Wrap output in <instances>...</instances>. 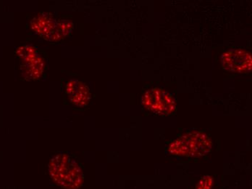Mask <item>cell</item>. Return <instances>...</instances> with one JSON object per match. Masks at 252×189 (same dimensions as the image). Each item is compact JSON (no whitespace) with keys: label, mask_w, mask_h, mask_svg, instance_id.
I'll return each instance as SVG.
<instances>
[{"label":"cell","mask_w":252,"mask_h":189,"mask_svg":"<svg viewBox=\"0 0 252 189\" xmlns=\"http://www.w3.org/2000/svg\"><path fill=\"white\" fill-rule=\"evenodd\" d=\"M212 187H213V178L210 176H205L199 181L196 189H212Z\"/></svg>","instance_id":"cell-9"},{"label":"cell","mask_w":252,"mask_h":189,"mask_svg":"<svg viewBox=\"0 0 252 189\" xmlns=\"http://www.w3.org/2000/svg\"><path fill=\"white\" fill-rule=\"evenodd\" d=\"M141 104L147 110L161 116L173 114L176 110L174 96L158 87L147 90L141 97Z\"/></svg>","instance_id":"cell-3"},{"label":"cell","mask_w":252,"mask_h":189,"mask_svg":"<svg viewBox=\"0 0 252 189\" xmlns=\"http://www.w3.org/2000/svg\"><path fill=\"white\" fill-rule=\"evenodd\" d=\"M222 69L236 74H249L252 69V57L250 52L242 49H230L220 57Z\"/></svg>","instance_id":"cell-4"},{"label":"cell","mask_w":252,"mask_h":189,"mask_svg":"<svg viewBox=\"0 0 252 189\" xmlns=\"http://www.w3.org/2000/svg\"><path fill=\"white\" fill-rule=\"evenodd\" d=\"M80 81L78 80H70L66 83L65 85V93H67L69 96L73 95L76 92L77 87L79 84Z\"/></svg>","instance_id":"cell-10"},{"label":"cell","mask_w":252,"mask_h":189,"mask_svg":"<svg viewBox=\"0 0 252 189\" xmlns=\"http://www.w3.org/2000/svg\"><path fill=\"white\" fill-rule=\"evenodd\" d=\"M23 65L21 70L26 79L34 80L42 75L45 68V61L38 55V52L26 55L22 58Z\"/></svg>","instance_id":"cell-6"},{"label":"cell","mask_w":252,"mask_h":189,"mask_svg":"<svg viewBox=\"0 0 252 189\" xmlns=\"http://www.w3.org/2000/svg\"><path fill=\"white\" fill-rule=\"evenodd\" d=\"M213 147L208 135L202 132H192L183 135L169 146V153L175 156L198 157L208 153Z\"/></svg>","instance_id":"cell-2"},{"label":"cell","mask_w":252,"mask_h":189,"mask_svg":"<svg viewBox=\"0 0 252 189\" xmlns=\"http://www.w3.org/2000/svg\"><path fill=\"white\" fill-rule=\"evenodd\" d=\"M31 25L33 32L46 40L58 41L61 39L56 32L57 21L52 18L50 14H39L32 20Z\"/></svg>","instance_id":"cell-5"},{"label":"cell","mask_w":252,"mask_h":189,"mask_svg":"<svg viewBox=\"0 0 252 189\" xmlns=\"http://www.w3.org/2000/svg\"><path fill=\"white\" fill-rule=\"evenodd\" d=\"M70 100L75 106L78 107H85L90 102L92 98L90 90L86 84L80 81L76 92L70 95Z\"/></svg>","instance_id":"cell-7"},{"label":"cell","mask_w":252,"mask_h":189,"mask_svg":"<svg viewBox=\"0 0 252 189\" xmlns=\"http://www.w3.org/2000/svg\"><path fill=\"white\" fill-rule=\"evenodd\" d=\"M49 173L54 182L64 189H79L84 182V173L73 156L61 153L52 158Z\"/></svg>","instance_id":"cell-1"},{"label":"cell","mask_w":252,"mask_h":189,"mask_svg":"<svg viewBox=\"0 0 252 189\" xmlns=\"http://www.w3.org/2000/svg\"><path fill=\"white\" fill-rule=\"evenodd\" d=\"M73 29V24L70 21L63 20L60 22H57L56 32L61 39L68 35Z\"/></svg>","instance_id":"cell-8"}]
</instances>
